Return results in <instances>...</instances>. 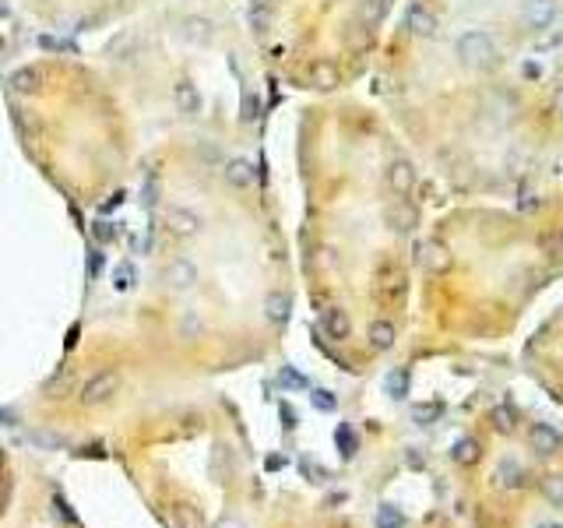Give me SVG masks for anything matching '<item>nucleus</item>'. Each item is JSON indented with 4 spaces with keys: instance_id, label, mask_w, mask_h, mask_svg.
<instances>
[{
    "instance_id": "obj_7",
    "label": "nucleus",
    "mask_w": 563,
    "mask_h": 528,
    "mask_svg": "<svg viewBox=\"0 0 563 528\" xmlns=\"http://www.w3.org/2000/svg\"><path fill=\"white\" fill-rule=\"evenodd\" d=\"M440 412H444L440 402H426V405H412V419H415V423H423V426H430Z\"/></svg>"
},
{
    "instance_id": "obj_4",
    "label": "nucleus",
    "mask_w": 563,
    "mask_h": 528,
    "mask_svg": "<svg viewBox=\"0 0 563 528\" xmlns=\"http://www.w3.org/2000/svg\"><path fill=\"white\" fill-rule=\"evenodd\" d=\"M172 522H176V528H205L201 511L190 507V504H176V507H172Z\"/></svg>"
},
{
    "instance_id": "obj_9",
    "label": "nucleus",
    "mask_w": 563,
    "mask_h": 528,
    "mask_svg": "<svg viewBox=\"0 0 563 528\" xmlns=\"http://www.w3.org/2000/svg\"><path fill=\"white\" fill-rule=\"evenodd\" d=\"M370 338H373L377 349H388L394 342V328L391 324H373V328H370Z\"/></svg>"
},
{
    "instance_id": "obj_1",
    "label": "nucleus",
    "mask_w": 563,
    "mask_h": 528,
    "mask_svg": "<svg viewBox=\"0 0 563 528\" xmlns=\"http://www.w3.org/2000/svg\"><path fill=\"white\" fill-rule=\"evenodd\" d=\"M116 388H120V377L116 373H95L88 384H85V391H81V402L85 405H103V402H110L113 395H116Z\"/></svg>"
},
{
    "instance_id": "obj_16",
    "label": "nucleus",
    "mask_w": 563,
    "mask_h": 528,
    "mask_svg": "<svg viewBox=\"0 0 563 528\" xmlns=\"http://www.w3.org/2000/svg\"><path fill=\"white\" fill-rule=\"evenodd\" d=\"M130 279H134V271H130V268L116 271V289H127V286H130Z\"/></svg>"
},
{
    "instance_id": "obj_13",
    "label": "nucleus",
    "mask_w": 563,
    "mask_h": 528,
    "mask_svg": "<svg viewBox=\"0 0 563 528\" xmlns=\"http://www.w3.org/2000/svg\"><path fill=\"white\" fill-rule=\"evenodd\" d=\"M388 388H391V395H394V398H401V395H405V388H408V377H405V373H391Z\"/></svg>"
},
{
    "instance_id": "obj_3",
    "label": "nucleus",
    "mask_w": 563,
    "mask_h": 528,
    "mask_svg": "<svg viewBox=\"0 0 563 528\" xmlns=\"http://www.w3.org/2000/svg\"><path fill=\"white\" fill-rule=\"evenodd\" d=\"M497 482L507 486V490H517V486H525V469H521L514 458H504V462L497 465Z\"/></svg>"
},
{
    "instance_id": "obj_19",
    "label": "nucleus",
    "mask_w": 563,
    "mask_h": 528,
    "mask_svg": "<svg viewBox=\"0 0 563 528\" xmlns=\"http://www.w3.org/2000/svg\"><path fill=\"white\" fill-rule=\"evenodd\" d=\"M0 423H14V415H11V412H4V409H0Z\"/></svg>"
},
{
    "instance_id": "obj_11",
    "label": "nucleus",
    "mask_w": 563,
    "mask_h": 528,
    "mask_svg": "<svg viewBox=\"0 0 563 528\" xmlns=\"http://www.w3.org/2000/svg\"><path fill=\"white\" fill-rule=\"evenodd\" d=\"M405 525V518L394 511V507H381V514H377V528H401Z\"/></svg>"
},
{
    "instance_id": "obj_14",
    "label": "nucleus",
    "mask_w": 563,
    "mask_h": 528,
    "mask_svg": "<svg viewBox=\"0 0 563 528\" xmlns=\"http://www.w3.org/2000/svg\"><path fill=\"white\" fill-rule=\"evenodd\" d=\"M285 306H289V303H285L282 296H272V299H268V314H272L275 321H282V317H285Z\"/></svg>"
},
{
    "instance_id": "obj_8",
    "label": "nucleus",
    "mask_w": 563,
    "mask_h": 528,
    "mask_svg": "<svg viewBox=\"0 0 563 528\" xmlns=\"http://www.w3.org/2000/svg\"><path fill=\"white\" fill-rule=\"evenodd\" d=\"M542 493H546V500H553L557 507L563 504V475H546L542 479Z\"/></svg>"
},
{
    "instance_id": "obj_10",
    "label": "nucleus",
    "mask_w": 563,
    "mask_h": 528,
    "mask_svg": "<svg viewBox=\"0 0 563 528\" xmlns=\"http://www.w3.org/2000/svg\"><path fill=\"white\" fill-rule=\"evenodd\" d=\"M338 447H341V458H352V455H356V433H352L348 426L338 430Z\"/></svg>"
},
{
    "instance_id": "obj_2",
    "label": "nucleus",
    "mask_w": 563,
    "mask_h": 528,
    "mask_svg": "<svg viewBox=\"0 0 563 528\" xmlns=\"http://www.w3.org/2000/svg\"><path fill=\"white\" fill-rule=\"evenodd\" d=\"M528 444H532L535 455H553L560 447V430H553L549 423H535L528 430Z\"/></svg>"
},
{
    "instance_id": "obj_6",
    "label": "nucleus",
    "mask_w": 563,
    "mask_h": 528,
    "mask_svg": "<svg viewBox=\"0 0 563 528\" xmlns=\"http://www.w3.org/2000/svg\"><path fill=\"white\" fill-rule=\"evenodd\" d=\"M324 328H328V335H331V338H345V335H348V317H345L341 310H328Z\"/></svg>"
},
{
    "instance_id": "obj_15",
    "label": "nucleus",
    "mask_w": 563,
    "mask_h": 528,
    "mask_svg": "<svg viewBox=\"0 0 563 528\" xmlns=\"http://www.w3.org/2000/svg\"><path fill=\"white\" fill-rule=\"evenodd\" d=\"M314 405H317L321 412H331L335 409V398H331L328 391H317V395H314Z\"/></svg>"
},
{
    "instance_id": "obj_18",
    "label": "nucleus",
    "mask_w": 563,
    "mask_h": 528,
    "mask_svg": "<svg viewBox=\"0 0 563 528\" xmlns=\"http://www.w3.org/2000/svg\"><path fill=\"white\" fill-rule=\"evenodd\" d=\"M215 528H247V525H243L239 518H222V522H219Z\"/></svg>"
},
{
    "instance_id": "obj_17",
    "label": "nucleus",
    "mask_w": 563,
    "mask_h": 528,
    "mask_svg": "<svg viewBox=\"0 0 563 528\" xmlns=\"http://www.w3.org/2000/svg\"><path fill=\"white\" fill-rule=\"evenodd\" d=\"M405 462H408V465H412V469H423V465H426V462H423V455H419V451H408V455H405Z\"/></svg>"
},
{
    "instance_id": "obj_5",
    "label": "nucleus",
    "mask_w": 563,
    "mask_h": 528,
    "mask_svg": "<svg viewBox=\"0 0 563 528\" xmlns=\"http://www.w3.org/2000/svg\"><path fill=\"white\" fill-rule=\"evenodd\" d=\"M450 458H454L458 465H472V462H479V440H472V437H461V440L454 444Z\"/></svg>"
},
{
    "instance_id": "obj_12",
    "label": "nucleus",
    "mask_w": 563,
    "mask_h": 528,
    "mask_svg": "<svg viewBox=\"0 0 563 528\" xmlns=\"http://www.w3.org/2000/svg\"><path fill=\"white\" fill-rule=\"evenodd\" d=\"M493 426H500L504 433H510V430H514V412L507 409V405H497V409H493Z\"/></svg>"
}]
</instances>
